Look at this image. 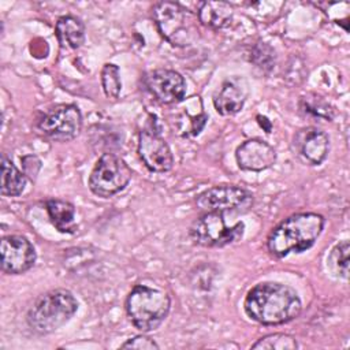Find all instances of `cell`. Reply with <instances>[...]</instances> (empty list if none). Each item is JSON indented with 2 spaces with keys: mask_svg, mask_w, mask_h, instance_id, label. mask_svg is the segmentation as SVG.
Returning <instances> with one entry per match:
<instances>
[{
  "mask_svg": "<svg viewBox=\"0 0 350 350\" xmlns=\"http://www.w3.org/2000/svg\"><path fill=\"white\" fill-rule=\"evenodd\" d=\"M243 309L252 320L262 325H279L297 319L302 310V302L290 286L262 282L247 291Z\"/></svg>",
  "mask_w": 350,
  "mask_h": 350,
  "instance_id": "6da1fadb",
  "label": "cell"
},
{
  "mask_svg": "<svg viewBox=\"0 0 350 350\" xmlns=\"http://www.w3.org/2000/svg\"><path fill=\"white\" fill-rule=\"evenodd\" d=\"M325 219L320 213H294L279 223L268 235L267 247L275 257L301 253L309 249L320 237Z\"/></svg>",
  "mask_w": 350,
  "mask_h": 350,
  "instance_id": "7a4b0ae2",
  "label": "cell"
},
{
  "mask_svg": "<svg viewBox=\"0 0 350 350\" xmlns=\"http://www.w3.org/2000/svg\"><path fill=\"white\" fill-rule=\"evenodd\" d=\"M78 309L74 294L66 288H55L41 294L26 314L27 325L38 335L51 334L71 320Z\"/></svg>",
  "mask_w": 350,
  "mask_h": 350,
  "instance_id": "3957f363",
  "label": "cell"
},
{
  "mask_svg": "<svg viewBox=\"0 0 350 350\" xmlns=\"http://www.w3.org/2000/svg\"><path fill=\"white\" fill-rule=\"evenodd\" d=\"M126 313L141 332L157 329L171 309L170 295L159 288L137 284L126 298Z\"/></svg>",
  "mask_w": 350,
  "mask_h": 350,
  "instance_id": "277c9868",
  "label": "cell"
},
{
  "mask_svg": "<svg viewBox=\"0 0 350 350\" xmlns=\"http://www.w3.org/2000/svg\"><path fill=\"white\" fill-rule=\"evenodd\" d=\"M152 15L159 33L172 46H190L200 37L197 15L179 3H156L153 5Z\"/></svg>",
  "mask_w": 350,
  "mask_h": 350,
  "instance_id": "5b68a950",
  "label": "cell"
},
{
  "mask_svg": "<svg viewBox=\"0 0 350 350\" xmlns=\"http://www.w3.org/2000/svg\"><path fill=\"white\" fill-rule=\"evenodd\" d=\"M129 164L115 153H104L96 161L89 175L90 191L101 198H109L122 191L131 180Z\"/></svg>",
  "mask_w": 350,
  "mask_h": 350,
  "instance_id": "8992f818",
  "label": "cell"
},
{
  "mask_svg": "<svg viewBox=\"0 0 350 350\" xmlns=\"http://www.w3.org/2000/svg\"><path fill=\"white\" fill-rule=\"evenodd\" d=\"M190 238L205 247H223L239 241L245 232V223L237 221L230 226L224 213L205 212L190 226Z\"/></svg>",
  "mask_w": 350,
  "mask_h": 350,
  "instance_id": "52a82bcc",
  "label": "cell"
},
{
  "mask_svg": "<svg viewBox=\"0 0 350 350\" xmlns=\"http://www.w3.org/2000/svg\"><path fill=\"white\" fill-rule=\"evenodd\" d=\"M38 131L52 141L67 142L82 130V115L74 104H60L46 111L37 123Z\"/></svg>",
  "mask_w": 350,
  "mask_h": 350,
  "instance_id": "ba28073f",
  "label": "cell"
},
{
  "mask_svg": "<svg viewBox=\"0 0 350 350\" xmlns=\"http://www.w3.org/2000/svg\"><path fill=\"white\" fill-rule=\"evenodd\" d=\"M196 204L204 212H245L253 205V196L237 185H219L204 190Z\"/></svg>",
  "mask_w": 350,
  "mask_h": 350,
  "instance_id": "9c48e42d",
  "label": "cell"
},
{
  "mask_svg": "<svg viewBox=\"0 0 350 350\" xmlns=\"http://www.w3.org/2000/svg\"><path fill=\"white\" fill-rule=\"evenodd\" d=\"M138 156L144 165L157 174L168 172L174 165V156L165 139L154 130L145 129L138 135Z\"/></svg>",
  "mask_w": 350,
  "mask_h": 350,
  "instance_id": "30bf717a",
  "label": "cell"
},
{
  "mask_svg": "<svg viewBox=\"0 0 350 350\" xmlns=\"http://www.w3.org/2000/svg\"><path fill=\"white\" fill-rule=\"evenodd\" d=\"M1 271L19 275L29 271L36 262V250L30 241L22 235H5L0 242Z\"/></svg>",
  "mask_w": 350,
  "mask_h": 350,
  "instance_id": "8fae6325",
  "label": "cell"
},
{
  "mask_svg": "<svg viewBox=\"0 0 350 350\" xmlns=\"http://www.w3.org/2000/svg\"><path fill=\"white\" fill-rule=\"evenodd\" d=\"M145 86L159 103L165 105L178 104L186 96V81L175 70L157 68L148 72Z\"/></svg>",
  "mask_w": 350,
  "mask_h": 350,
  "instance_id": "7c38bea8",
  "label": "cell"
},
{
  "mask_svg": "<svg viewBox=\"0 0 350 350\" xmlns=\"http://www.w3.org/2000/svg\"><path fill=\"white\" fill-rule=\"evenodd\" d=\"M294 152L308 164H321L329 150L328 135L317 127H304L293 137Z\"/></svg>",
  "mask_w": 350,
  "mask_h": 350,
  "instance_id": "4fadbf2b",
  "label": "cell"
},
{
  "mask_svg": "<svg viewBox=\"0 0 350 350\" xmlns=\"http://www.w3.org/2000/svg\"><path fill=\"white\" fill-rule=\"evenodd\" d=\"M235 159L241 170L260 172L275 164L276 152L268 142L252 138L237 148Z\"/></svg>",
  "mask_w": 350,
  "mask_h": 350,
  "instance_id": "5bb4252c",
  "label": "cell"
},
{
  "mask_svg": "<svg viewBox=\"0 0 350 350\" xmlns=\"http://www.w3.org/2000/svg\"><path fill=\"white\" fill-rule=\"evenodd\" d=\"M246 96V85H241V82L235 79H228L223 82L213 94L215 109L223 116H232L243 108Z\"/></svg>",
  "mask_w": 350,
  "mask_h": 350,
  "instance_id": "9a60e30c",
  "label": "cell"
},
{
  "mask_svg": "<svg viewBox=\"0 0 350 350\" xmlns=\"http://www.w3.org/2000/svg\"><path fill=\"white\" fill-rule=\"evenodd\" d=\"M55 34L62 48L78 49L85 42V25L74 15H64L57 19Z\"/></svg>",
  "mask_w": 350,
  "mask_h": 350,
  "instance_id": "2e32d148",
  "label": "cell"
},
{
  "mask_svg": "<svg viewBox=\"0 0 350 350\" xmlns=\"http://www.w3.org/2000/svg\"><path fill=\"white\" fill-rule=\"evenodd\" d=\"M232 16L234 8L226 1H202L197 11L198 22L213 30L226 27Z\"/></svg>",
  "mask_w": 350,
  "mask_h": 350,
  "instance_id": "e0dca14e",
  "label": "cell"
},
{
  "mask_svg": "<svg viewBox=\"0 0 350 350\" xmlns=\"http://www.w3.org/2000/svg\"><path fill=\"white\" fill-rule=\"evenodd\" d=\"M46 212L53 227L63 234H72L77 230L75 206L64 200L53 198L46 201Z\"/></svg>",
  "mask_w": 350,
  "mask_h": 350,
  "instance_id": "ac0fdd59",
  "label": "cell"
},
{
  "mask_svg": "<svg viewBox=\"0 0 350 350\" xmlns=\"http://www.w3.org/2000/svg\"><path fill=\"white\" fill-rule=\"evenodd\" d=\"M26 175L19 171L15 164L5 156H1V194L7 197H18L25 191Z\"/></svg>",
  "mask_w": 350,
  "mask_h": 350,
  "instance_id": "d6986e66",
  "label": "cell"
},
{
  "mask_svg": "<svg viewBox=\"0 0 350 350\" xmlns=\"http://www.w3.org/2000/svg\"><path fill=\"white\" fill-rule=\"evenodd\" d=\"M297 347L298 343L295 338L288 334H269L252 345V349L258 350H294Z\"/></svg>",
  "mask_w": 350,
  "mask_h": 350,
  "instance_id": "ffe728a7",
  "label": "cell"
},
{
  "mask_svg": "<svg viewBox=\"0 0 350 350\" xmlns=\"http://www.w3.org/2000/svg\"><path fill=\"white\" fill-rule=\"evenodd\" d=\"M101 86L108 98H118L122 90L119 67L113 63H105L101 70Z\"/></svg>",
  "mask_w": 350,
  "mask_h": 350,
  "instance_id": "44dd1931",
  "label": "cell"
},
{
  "mask_svg": "<svg viewBox=\"0 0 350 350\" xmlns=\"http://www.w3.org/2000/svg\"><path fill=\"white\" fill-rule=\"evenodd\" d=\"M301 111H304L305 113L317 116V118H323L325 120H332L334 118V108L321 97L319 96H304L301 98V104H299Z\"/></svg>",
  "mask_w": 350,
  "mask_h": 350,
  "instance_id": "7402d4cb",
  "label": "cell"
},
{
  "mask_svg": "<svg viewBox=\"0 0 350 350\" xmlns=\"http://www.w3.org/2000/svg\"><path fill=\"white\" fill-rule=\"evenodd\" d=\"M328 262L335 275L347 278L349 273V241L339 242L328 257Z\"/></svg>",
  "mask_w": 350,
  "mask_h": 350,
  "instance_id": "603a6c76",
  "label": "cell"
},
{
  "mask_svg": "<svg viewBox=\"0 0 350 350\" xmlns=\"http://www.w3.org/2000/svg\"><path fill=\"white\" fill-rule=\"evenodd\" d=\"M122 349H138V350H153L159 349V345L149 336L141 334L135 335L130 339H127L123 345H120Z\"/></svg>",
  "mask_w": 350,
  "mask_h": 350,
  "instance_id": "cb8c5ba5",
  "label": "cell"
}]
</instances>
